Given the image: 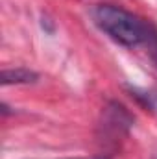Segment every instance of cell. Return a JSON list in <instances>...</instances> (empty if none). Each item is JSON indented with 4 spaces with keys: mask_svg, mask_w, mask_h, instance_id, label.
<instances>
[{
    "mask_svg": "<svg viewBox=\"0 0 157 159\" xmlns=\"http://www.w3.org/2000/svg\"><path fill=\"white\" fill-rule=\"evenodd\" d=\"M92 20L113 41L129 48L146 43L152 28V24H146L141 17L133 15L131 11H126L111 4L96 6L92 11Z\"/></svg>",
    "mask_w": 157,
    "mask_h": 159,
    "instance_id": "obj_1",
    "label": "cell"
},
{
    "mask_svg": "<svg viewBox=\"0 0 157 159\" xmlns=\"http://www.w3.org/2000/svg\"><path fill=\"white\" fill-rule=\"evenodd\" d=\"M131 126H133V115L118 102H109L104 107L102 119L98 124L102 139H107L111 143H117L118 139L126 137Z\"/></svg>",
    "mask_w": 157,
    "mask_h": 159,
    "instance_id": "obj_2",
    "label": "cell"
},
{
    "mask_svg": "<svg viewBox=\"0 0 157 159\" xmlns=\"http://www.w3.org/2000/svg\"><path fill=\"white\" fill-rule=\"evenodd\" d=\"M39 80V74L24 69V67H17V69H4L0 72V83L6 85H20V83H35Z\"/></svg>",
    "mask_w": 157,
    "mask_h": 159,
    "instance_id": "obj_3",
    "label": "cell"
},
{
    "mask_svg": "<svg viewBox=\"0 0 157 159\" xmlns=\"http://www.w3.org/2000/svg\"><path fill=\"white\" fill-rule=\"evenodd\" d=\"M131 96L141 102L146 109L157 113V89H139V87H129Z\"/></svg>",
    "mask_w": 157,
    "mask_h": 159,
    "instance_id": "obj_4",
    "label": "cell"
},
{
    "mask_svg": "<svg viewBox=\"0 0 157 159\" xmlns=\"http://www.w3.org/2000/svg\"><path fill=\"white\" fill-rule=\"evenodd\" d=\"M67 159H111L109 156H91V157H67Z\"/></svg>",
    "mask_w": 157,
    "mask_h": 159,
    "instance_id": "obj_5",
    "label": "cell"
}]
</instances>
